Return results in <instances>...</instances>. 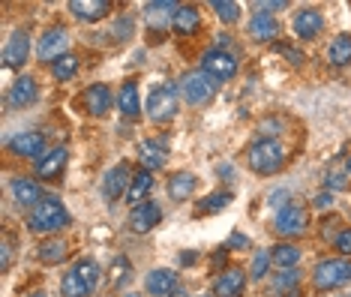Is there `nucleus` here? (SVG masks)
I'll list each match as a JSON object with an SVG mask.
<instances>
[{"label": "nucleus", "instance_id": "nucleus-6", "mask_svg": "<svg viewBox=\"0 0 351 297\" xmlns=\"http://www.w3.org/2000/svg\"><path fill=\"white\" fill-rule=\"evenodd\" d=\"M178 87H180V96L189 102V106H204V102L213 99V93H217L219 82H213L207 72L195 69V72H186V75L178 82Z\"/></svg>", "mask_w": 351, "mask_h": 297}, {"label": "nucleus", "instance_id": "nucleus-22", "mask_svg": "<svg viewBox=\"0 0 351 297\" xmlns=\"http://www.w3.org/2000/svg\"><path fill=\"white\" fill-rule=\"evenodd\" d=\"M246 30H250V36L255 43H274L279 36V21L270 12H255L250 24H246Z\"/></svg>", "mask_w": 351, "mask_h": 297}, {"label": "nucleus", "instance_id": "nucleus-32", "mask_svg": "<svg viewBox=\"0 0 351 297\" xmlns=\"http://www.w3.org/2000/svg\"><path fill=\"white\" fill-rule=\"evenodd\" d=\"M270 259H274V264L279 270H291L294 264L300 261V250L294 243H279V246L270 250Z\"/></svg>", "mask_w": 351, "mask_h": 297}, {"label": "nucleus", "instance_id": "nucleus-39", "mask_svg": "<svg viewBox=\"0 0 351 297\" xmlns=\"http://www.w3.org/2000/svg\"><path fill=\"white\" fill-rule=\"evenodd\" d=\"M324 189L327 192H342V189H348V180H346V174H324Z\"/></svg>", "mask_w": 351, "mask_h": 297}, {"label": "nucleus", "instance_id": "nucleus-10", "mask_svg": "<svg viewBox=\"0 0 351 297\" xmlns=\"http://www.w3.org/2000/svg\"><path fill=\"white\" fill-rule=\"evenodd\" d=\"M178 10L180 6L174 3V0H154V3L145 6V24L154 34H165L174 24V12Z\"/></svg>", "mask_w": 351, "mask_h": 297}, {"label": "nucleus", "instance_id": "nucleus-41", "mask_svg": "<svg viewBox=\"0 0 351 297\" xmlns=\"http://www.w3.org/2000/svg\"><path fill=\"white\" fill-rule=\"evenodd\" d=\"M333 243H337V250L342 252V259H351V228H342L337 237H333Z\"/></svg>", "mask_w": 351, "mask_h": 297}, {"label": "nucleus", "instance_id": "nucleus-34", "mask_svg": "<svg viewBox=\"0 0 351 297\" xmlns=\"http://www.w3.org/2000/svg\"><path fill=\"white\" fill-rule=\"evenodd\" d=\"M231 202H234V195H231V192H213V195L202 198V204H198V213H219V211H226Z\"/></svg>", "mask_w": 351, "mask_h": 297}, {"label": "nucleus", "instance_id": "nucleus-28", "mask_svg": "<svg viewBox=\"0 0 351 297\" xmlns=\"http://www.w3.org/2000/svg\"><path fill=\"white\" fill-rule=\"evenodd\" d=\"M195 174H189V171H178V174H171V180H169V195H171V202H189V195L195 192Z\"/></svg>", "mask_w": 351, "mask_h": 297}, {"label": "nucleus", "instance_id": "nucleus-12", "mask_svg": "<svg viewBox=\"0 0 351 297\" xmlns=\"http://www.w3.org/2000/svg\"><path fill=\"white\" fill-rule=\"evenodd\" d=\"M82 106L87 115H93V117H106L111 106H114V93H111V87L108 84H90L87 91L82 93Z\"/></svg>", "mask_w": 351, "mask_h": 297}, {"label": "nucleus", "instance_id": "nucleus-30", "mask_svg": "<svg viewBox=\"0 0 351 297\" xmlns=\"http://www.w3.org/2000/svg\"><path fill=\"white\" fill-rule=\"evenodd\" d=\"M66 255H69L66 240H45L36 250V259L43 264H60V261H66Z\"/></svg>", "mask_w": 351, "mask_h": 297}, {"label": "nucleus", "instance_id": "nucleus-17", "mask_svg": "<svg viewBox=\"0 0 351 297\" xmlns=\"http://www.w3.org/2000/svg\"><path fill=\"white\" fill-rule=\"evenodd\" d=\"M138 159L145 165V171H156V168L165 165L169 159V141L165 139H147L138 144Z\"/></svg>", "mask_w": 351, "mask_h": 297}, {"label": "nucleus", "instance_id": "nucleus-20", "mask_svg": "<svg viewBox=\"0 0 351 297\" xmlns=\"http://www.w3.org/2000/svg\"><path fill=\"white\" fill-rule=\"evenodd\" d=\"M324 30V15L315 10V6H306L294 15V34L300 39H315Z\"/></svg>", "mask_w": 351, "mask_h": 297}, {"label": "nucleus", "instance_id": "nucleus-21", "mask_svg": "<svg viewBox=\"0 0 351 297\" xmlns=\"http://www.w3.org/2000/svg\"><path fill=\"white\" fill-rule=\"evenodd\" d=\"M66 159H69V150L66 147H54L49 150L43 159H36V178L43 180H54L63 174V168H66Z\"/></svg>", "mask_w": 351, "mask_h": 297}, {"label": "nucleus", "instance_id": "nucleus-49", "mask_svg": "<svg viewBox=\"0 0 351 297\" xmlns=\"http://www.w3.org/2000/svg\"><path fill=\"white\" fill-rule=\"evenodd\" d=\"M346 171L351 174V156H348V163H346Z\"/></svg>", "mask_w": 351, "mask_h": 297}, {"label": "nucleus", "instance_id": "nucleus-50", "mask_svg": "<svg viewBox=\"0 0 351 297\" xmlns=\"http://www.w3.org/2000/svg\"><path fill=\"white\" fill-rule=\"evenodd\" d=\"M30 297H49V294H43V292H36V294H30Z\"/></svg>", "mask_w": 351, "mask_h": 297}, {"label": "nucleus", "instance_id": "nucleus-3", "mask_svg": "<svg viewBox=\"0 0 351 297\" xmlns=\"http://www.w3.org/2000/svg\"><path fill=\"white\" fill-rule=\"evenodd\" d=\"M285 159L289 156H285L282 144L276 139H258L250 150H246V163H250V168L255 174H261V178H270V174L282 171Z\"/></svg>", "mask_w": 351, "mask_h": 297}, {"label": "nucleus", "instance_id": "nucleus-23", "mask_svg": "<svg viewBox=\"0 0 351 297\" xmlns=\"http://www.w3.org/2000/svg\"><path fill=\"white\" fill-rule=\"evenodd\" d=\"M145 285L154 297H171L178 292V274H174V270H165V268H156L147 274Z\"/></svg>", "mask_w": 351, "mask_h": 297}, {"label": "nucleus", "instance_id": "nucleus-7", "mask_svg": "<svg viewBox=\"0 0 351 297\" xmlns=\"http://www.w3.org/2000/svg\"><path fill=\"white\" fill-rule=\"evenodd\" d=\"M237 67H241V60H237L234 51H226V48H207L202 54V72L213 78V82H228V78H234Z\"/></svg>", "mask_w": 351, "mask_h": 297}, {"label": "nucleus", "instance_id": "nucleus-42", "mask_svg": "<svg viewBox=\"0 0 351 297\" xmlns=\"http://www.w3.org/2000/svg\"><path fill=\"white\" fill-rule=\"evenodd\" d=\"M228 250H246V246H250V237H246V235H237V231H234V235H231L228 237Z\"/></svg>", "mask_w": 351, "mask_h": 297}, {"label": "nucleus", "instance_id": "nucleus-43", "mask_svg": "<svg viewBox=\"0 0 351 297\" xmlns=\"http://www.w3.org/2000/svg\"><path fill=\"white\" fill-rule=\"evenodd\" d=\"M258 6V12H270V10H285L289 6V0H265V3H255Z\"/></svg>", "mask_w": 351, "mask_h": 297}, {"label": "nucleus", "instance_id": "nucleus-25", "mask_svg": "<svg viewBox=\"0 0 351 297\" xmlns=\"http://www.w3.org/2000/svg\"><path fill=\"white\" fill-rule=\"evenodd\" d=\"M198 27H202V12H198V6H180V10L174 12L171 30L178 36H193Z\"/></svg>", "mask_w": 351, "mask_h": 297}, {"label": "nucleus", "instance_id": "nucleus-4", "mask_svg": "<svg viewBox=\"0 0 351 297\" xmlns=\"http://www.w3.org/2000/svg\"><path fill=\"white\" fill-rule=\"evenodd\" d=\"M178 106H180V87L174 82H162L147 93L145 111L154 123H169L178 117Z\"/></svg>", "mask_w": 351, "mask_h": 297}, {"label": "nucleus", "instance_id": "nucleus-9", "mask_svg": "<svg viewBox=\"0 0 351 297\" xmlns=\"http://www.w3.org/2000/svg\"><path fill=\"white\" fill-rule=\"evenodd\" d=\"M66 48H69V30L66 27H49L43 36H39V45H36V54H39V60H49L54 63L58 58H63L66 54Z\"/></svg>", "mask_w": 351, "mask_h": 297}, {"label": "nucleus", "instance_id": "nucleus-40", "mask_svg": "<svg viewBox=\"0 0 351 297\" xmlns=\"http://www.w3.org/2000/svg\"><path fill=\"white\" fill-rule=\"evenodd\" d=\"M289 198H291V192L285 189V187H279V189H274V192L267 195V204H270V207H276V211H282V207L289 204Z\"/></svg>", "mask_w": 351, "mask_h": 297}, {"label": "nucleus", "instance_id": "nucleus-48", "mask_svg": "<svg viewBox=\"0 0 351 297\" xmlns=\"http://www.w3.org/2000/svg\"><path fill=\"white\" fill-rule=\"evenodd\" d=\"M171 297H189V292H183V288H178V292H174Z\"/></svg>", "mask_w": 351, "mask_h": 297}, {"label": "nucleus", "instance_id": "nucleus-14", "mask_svg": "<svg viewBox=\"0 0 351 297\" xmlns=\"http://www.w3.org/2000/svg\"><path fill=\"white\" fill-rule=\"evenodd\" d=\"M10 150L15 156H25V159H43L45 154V135L36 130L19 132L15 139H10Z\"/></svg>", "mask_w": 351, "mask_h": 297}, {"label": "nucleus", "instance_id": "nucleus-44", "mask_svg": "<svg viewBox=\"0 0 351 297\" xmlns=\"http://www.w3.org/2000/svg\"><path fill=\"white\" fill-rule=\"evenodd\" d=\"M333 204V192H322V195H315V207H318V211H327V207H330Z\"/></svg>", "mask_w": 351, "mask_h": 297}, {"label": "nucleus", "instance_id": "nucleus-18", "mask_svg": "<svg viewBox=\"0 0 351 297\" xmlns=\"http://www.w3.org/2000/svg\"><path fill=\"white\" fill-rule=\"evenodd\" d=\"M159 219H162V207H159L156 202H145L138 207H132L130 213V228L135 231V235H145V231L156 228Z\"/></svg>", "mask_w": 351, "mask_h": 297}, {"label": "nucleus", "instance_id": "nucleus-27", "mask_svg": "<svg viewBox=\"0 0 351 297\" xmlns=\"http://www.w3.org/2000/svg\"><path fill=\"white\" fill-rule=\"evenodd\" d=\"M298 285H300V270L291 268V270H279L270 283V294L274 297H294L298 294Z\"/></svg>", "mask_w": 351, "mask_h": 297}, {"label": "nucleus", "instance_id": "nucleus-24", "mask_svg": "<svg viewBox=\"0 0 351 297\" xmlns=\"http://www.w3.org/2000/svg\"><path fill=\"white\" fill-rule=\"evenodd\" d=\"M69 12H73L78 21H99L111 12V3L108 0H73Z\"/></svg>", "mask_w": 351, "mask_h": 297}, {"label": "nucleus", "instance_id": "nucleus-35", "mask_svg": "<svg viewBox=\"0 0 351 297\" xmlns=\"http://www.w3.org/2000/svg\"><path fill=\"white\" fill-rule=\"evenodd\" d=\"M270 264H274V259H270V250L267 252H255L252 255V264H250V279H265L267 276V270H270Z\"/></svg>", "mask_w": 351, "mask_h": 297}, {"label": "nucleus", "instance_id": "nucleus-31", "mask_svg": "<svg viewBox=\"0 0 351 297\" xmlns=\"http://www.w3.org/2000/svg\"><path fill=\"white\" fill-rule=\"evenodd\" d=\"M327 60H330L333 67H346V63H351V34H339L333 39L330 48H327Z\"/></svg>", "mask_w": 351, "mask_h": 297}, {"label": "nucleus", "instance_id": "nucleus-1", "mask_svg": "<svg viewBox=\"0 0 351 297\" xmlns=\"http://www.w3.org/2000/svg\"><path fill=\"white\" fill-rule=\"evenodd\" d=\"M69 222H73V216H69V211L58 198H43V202L27 213V228L34 231V235H54V231L66 228Z\"/></svg>", "mask_w": 351, "mask_h": 297}, {"label": "nucleus", "instance_id": "nucleus-33", "mask_svg": "<svg viewBox=\"0 0 351 297\" xmlns=\"http://www.w3.org/2000/svg\"><path fill=\"white\" fill-rule=\"evenodd\" d=\"M75 72H78L75 54H63V58H58L51 63V75L58 78V82H69V78H75Z\"/></svg>", "mask_w": 351, "mask_h": 297}, {"label": "nucleus", "instance_id": "nucleus-26", "mask_svg": "<svg viewBox=\"0 0 351 297\" xmlns=\"http://www.w3.org/2000/svg\"><path fill=\"white\" fill-rule=\"evenodd\" d=\"M117 108L123 117H138L141 115V99H138V87L135 82H123L117 91Z\"/></svg>", "mask_w": 351, "mask_h": 297}, {"label": "nucleus", "instance_id": "nucleus-29", "mask_svg": "<svg viewBox=\"0 0 351 297\" xmlns=\"http://www.w3.org/2000/svg\"><path fill=\"white\" fill-rule=\"evenodd\" d=\"M150 189H154V174H150V171H138V174L132 178V183H130L126 202H130L132 207L145 204V202H147V195H150Z\"/></svg>", "mask_w": 351, "mask_h": 297}, {"label": "nucleus", "instance_id": "nucleus-45", "mask_svg": "<svg viewBox=\"0 0 351 297\" xmlns=\"http://www.w3.org/2000/svg\"><path fill=\"white\" fill-rule=\"evenodd\" d=\"M279 51H282V54H289V58H291L294 63H300V60H303V54L298 51V48H291V45H279Z\"/></svg>", "mask_w": 351, "mask_h": 297}, {"label": "nucleus", "instance_id": "nucleus-46", "mask_svg": "<svg viewBox=\"0 0 351 297\" xmlns=\"http://www.w3.org/2000/svg\"><path fill=\"white\" fill-rule=\"evenodd\" d=\"M10 252H12V246H10V237L3 240V270H10Z\"/></svg>", "mask_w": 351, "mask_h": 297}, {"label": "nucleus", "instance_id": "nucleus-38", "mask_svg": "<svg viewBox=\"0 0 351 297\" xmlns=\"http://www.w3.org/2000/svg\"><path fill=\"white\" fill-rule=\"evenodd\" d=\"M111 274H114V276H111V285H126V283H130V261L117 259L114 268H111Z\"/></svg>", "mask_w": 351, "mask_h": 297}, {"label": "nucleus", "instance_id": "nucleus-37", "mask_svg": "<svg viewBox=\"0 0 351 297\" xmlns=\"http://www.w3.org/2000/svg\"><path fill=\"white\" fill-rule=\"evenodd\" d=\"M132 30H135V21L130 19V15H121V19L114 21V39L117 43H126V39L132 36Z\"/></svg>", "mask_w": 351, "mask_h": 297}, {"label": "nucleus", "instance_id": "nucleus-51", "mask_svg": "<svg viewBox=\"0 0 351 297\" xmlns=\"http://www.w3.org/2000/svg\"><path fill=\"white\" fill-rule=\"evenodd\" d=\"M126 297H138V294H126Z\"/></svg>", "mask_w": 351, "mask_h": 297}, {"label": "nucleus", "instance_id": "nucleus-47", "mask_svg": "<svg viewBox=\"0 0 351 297\" xmlns=\"http://www.w3.org/2000/svg\"><path fill=\"white\" fill-rule=\"evenodd\" d=\"M195 259H198V255H195V252H186V255H183V259H180V261H183V264H195Z\"/></svg>", "mask_w": 351, "mask_h": 297}, {"label": "nucleus", "instance_id": "nucleus-2", "mask_svg": "<svg viewBox=\"0 0 351 297\" xmlns=\"http://www.w3.org/2000/svg\"><path fill=\"white\" fill-rule=\"evenodd\" d=\"M99 276H102L99 264L93 259H82V261H75L73 268H69V274L60 279V292H63V297H87V294L97 292Z\"/></svg>", "mask_w": 351, "mask_h": 297}, {"label": "nucleus", "instance_id": "nucleus-8", "mask_svg": "<svg viewBox=\"0 0 351 297\" xmlns=\"http://www.w3.org/2000/svg\"><path fill=\"white\" fill-rule=\"evenodd\" d=\"M306 228H309V213L303 211L300 204H285L282 211H276V216H274V231L285 240L306 235Z\"/></svg>", "mask_w": 351, "mask_h": 297}, {"label": "nucleus", "instance_id": "nucleus-13", "mask_svg": "<svg viewBox=\"0 0 351 297\" xmlns=\"http://www.w3.org/2000/svg\"><path fill=\"white\" fill-rule=\"evenodd\" d=\"M130 183H132L130 165H126V163H117L114 168H108L106 178H102V192H106L108 202H117L121 195H126V192H130Z\"/></svg>", "mask_w": 351, "mask_h": 297}, {"label": "nucleus", "instance_id": "nucleus-16", "mask_svg": "<svg viewBox=\"0 0 351 297\" xmlns=\"http://www.w3.org/2000/svg\"><path fill=\"white\" fill-rule=\"evenodd\" d=\"M246 279L250 276H246L241 268H226L217 276V283H213V294L217 297H243Z\"/></svg>", "mask_w": 351, "mask_h": 297}, {"label": "nucleus", "instance_id": "nucleus-11", "mask_svg": "<svg viewBox=\"0 0 351 297\" xmlns=\"http://www.w3.org/2000/svg\"><path fill=\"white\" fill-rule=\"evenodd\" d=\"M39 96V84L34 75H19L6 91V108H27Z\"/></svg>", "mask_w": 351, "mask_h": 297}, {"label": "nucleus", "instance_id": "nucleus-5", "mask_svg": "<svg viewBox=\"0 0 351 297\" xmlns=\"http://www.w3.org/2000/svg\"><path fill=\"white\" fill-rule=\"evenodd\" d=\"M351 283V259H324L313 270L315 292H337Z\"/></svg>", "mask_w": 351, "mask_h": 297}, {"label": "nucleus", "instance_id": "nucleus-15", "mask_svg": "<svg viewBox=\"0 0 351 297\" xmlns=\"http://www.w3.org/2000/svg\"><path fill=\"white\" fill-rule=\"evenodd\" d=\"M30 58V36L27 30H15V34L10 36V43L3 45V67L6 69H19L25 67Z\"/></svg>", "mask_w": 351, "mask_h": 297}, {"label": "nucleus", "instance_id": "nucleus-36", "mask_svg": "<svg viewBox=\"0 0 351 297\" xmlns=\"http://www.w3.org/2000/svg\"><path fill=\"white\" fill-rule=\"evenodd\" d=\"M213 12H217L219 15V19L222 21H226V24H231V21H237V19H241V6H237V3H231V0H213Z\"/></svg>", "mask_w": 351, "mask_h": 297}, {"label": "nucleus", "instance_id": "nucleus-19", "mask_svg": "<svg viewBox=\"0 0 351 297\" xmlns=\"http://www.w3.org/2000/svg\"><path fill=\"white\" fill-rule=\"evenodd\" d=\"M10 189H12L15 202H19L21 207H30V211H34V207L43 202V187H39L34 178H21V174H19V178H12Z\"/></svg>", "mask_w": 351, "mask_h": 297}]
</instances>
